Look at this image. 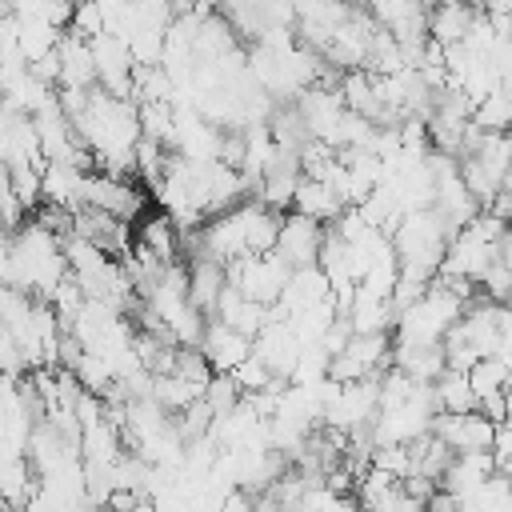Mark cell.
Segmentation results:
<instances>
[{"label":"cell","instance_id":"cell-1","mask_svg":"<svg viewBox=\"0 0 512 512\" xmlns=\"http://www.w3.org/2000/svg\"><path fill=\"white\" fill-rule=\"evenodd\" d=\"M68 276V256H64V236L44 228L36 216L20 224L8 236V248L0 256V280L8 288H20L28 296H52L56 284Z\"/></svg>","mask_w":512,"mask_h":512},{"label":"cell","instance_id":"cell-2","mask_svg":"<svg viewBox=\"0 0 512 512\" xmlns=\"http://www.w3.org/2000/svg\"><path fill=\"white\" fill-rule=\"evenodd\" d=\"M392 332H352V340L344 344V352H336L328 360V376L340 384L352 380H376L388 364H392Z\"/></svg>","mask_w":512,"mask_h":512},{"label":"cell","instance_id":"cell-3","mask_svg":"<svg viewBox=\"0 0 512 512\" xmlns=\"http://www.w3.org/2000/svg\"><path fill=\"white\" fill-rule=\"evenodd\" d=\"M288 276H292V268L276 252H256V256H240V260L228 264V284L240 288L248 300H260L268 308L280 304V296L288 288Z\"/></svg>","mask_w":512,"mask_h":512},{"label":"cell","instance_id":"cell-4","mask_svg":"<svg viewBox=\"0 0 512 512\" xmlns=\"http://www.w3.org/2000/svg\"><path fill=\"white\" fill-rule=\"evenodd\" d=\"M84 204L100 208V212H112L116 220L132 224L144 216V188L132 184L128 176H112V172H88V184H84Z\"/></svg>","mask_w":512,"mask_h":512},{"label":"cell","instance_id":"cell-5","mask_svg":"<svg viewBox=\"0 0 512 512\" xmlns=\"http://www.w3.org/2000/svg\"><path fill=\"white\" fill-rule=\"evenodd\" d=\"M324 236H328V224H320L304 212H284V224H280V236H276L272 252L288 268H308V264H320Z\"/></svg>","mask_w":512,"mask_h":512},{"label":"cell","instance_id":"cell-6","mask_svg":"<svg viewBox=\"0 0 512 512\" xmlns=\"http://www.w3.org/2000/svg\"><path fill=\"white\" fill-rule=\"evenodd\" d=\"M432 432L460 456V452H492L496 448V420H488L480 408L472 412H440L432 420Z\"/></svg>","mask_w":512,"mask_h":512},{"label":"cell","instance_id":"cell-7","mask_svg":"<svg viewBox=\"0 0 512 512\" xmlns=\"http://www.w3.org/2000/svg\"><path fill=\"white\" fill-rule=\"evenodd\" d=\"M252 352L272 368V376L292 380V372H296V364H300L304 344H300L296 328H292L284 316H272V320L252 336Z\"/></svg>","mask_w":512,"mask_h":512},{"label":"cell","instance_id":"cell-8","mask_svg":"<svg viewBox=\"0 0 512 512\" xmlns=\"http://www.w3.org/2000/svg\"><path fill=\"white\" fill-rule=\"evenodd\" d=\"M204 356H208V364L216 368V372H232L236 364H244L248 356H252V336H244V332H236L232 324H224V320H208L204 324V336H200V344H196Z\"/></svg>","mask_w":512,"mask_h":512},{"label":"cell","instance_id":"cell-9","mask_svg":"<svg viewBox=\"0 0 512 512\" xmlns=\"http://www.w3.org/2000/svg\"><path fill=\"white\" fill-rule=\"evenodd\" d=\"M56 56H60V88H96L100 84L96 80V56H92V40L88 36L64 28Z\"/></svg>","mask_w":512,"mask_h":512},{"label":"cell","instance_id":"cell-10","mask_svg":"<svg viewBox=\"0 0 512 512\" xmlns=\"http://www.w3.org/2000/svg\"><path fill=\"white\" fill-rule=\"evenodd\" d=\"M88 172L92 168H80L72 160H48L44 164V204H56V208H84V184H88Z\"/></svg>","mask_w":512,"mask_h":512},{"label":"cell","instance_id":"cell-11","mask_svg":"<svg viewBox=\"0 0 512 512\" xmlns=\"http://www.w3.org/2000/svg\"><path fill=\"white\" fill-rule=\"evenodd\" d=\"M328 296H336V292H332V280L324 276L320 264L292 268L288 288H284V296H280V304H276V316H292V312H300V308H308V304H320V300H328Z\"/></svg>","mask_w":512,"mask_h":512},{"label":"cell","instance_id":"cell-12","mask_svg":"<svg viewBox=\"0 0 512 512\" xmlns=\"http://www.w3.org/2000/svg\"><path fill=\"white\" fill-rule=\"evenodd\" d=\"M224 288H228V264L208 260V256L188 260V300H192L204 316H212V312H216V304H220Z\"/></svg>","mask_w":512,"mask_h":512},{"label":"cell","instance_id":"cell-13","mask_svg":"<svg viewBox=\"0 0 512 512\" xmlns=\"http://www.w3.org/2000/svg\"><path fill=\"white\" fill-rule=\"evenodd\" d=\"M212 316H216V320H224V324H232V328H236V332H244V336H256V332L276 316V308H268V304H260V300H248L240 288H232V284H228ZM212 316H208V320H212Z\"/></svg>","mask_w":512,"mask_h":512},{"label":"cell","instance_id":"cell-14","mask_svg":"<svg viewBox=\"0 0 512 512\" xmlns=\"http://www.w3.org/2000/svg\"><path fill=\"white\" fill-rule=\"evenodd\" d=\"M392 364L416 384H436L440 372L448 368V356H444V344H396Z\"/></svg>","mask_w":512,"mask_h":512},{"label":"cell","instance_id":"cell-15","mask_svg":"<svg viewBox=\"0 0 512 512\" xmlns=\"http://www.w3.org/2000/svg\"><path fill=\"white\" fill-rule=\"evenodd\" d=\"M344 208L348 204L336 196V188L316 180V176H304L300 188H296V200H292V212H304V216H312L320 224H336L344 216Z\"/></svg>","mask_w":512,"mask_h":512},{"label":"cell","instance_id":"cell-16","mask_svg":"<svg viewBox=\"0 0 512 512\" xmlns=\"http://www.w3.org/2000/svg\"><path fill=\"white\" fill-rule=\"evenodd\" d=\"M476 8H468V4H436L432 12H428V36L440 44V48H448V44H464L468 40V32H472V24H476Z\"/></svg>","mask_w":512,"mask_h":512},{"label":"cell","instance_id":"cell-17","mask_svg":"<svg viewBox=\"0 0 512 512\" xmlns=\"http://www.w3.org/2000/svg\"><path fill=\"white\" fill-rule=\"evenodd\" d=\"M488 476H496V452H460V456L452 460V468L444 472L440 488L464 496V492L480 488Z\"/></svg>","mask_w":512,"mask_h":512},{"label":"cell","instance_id":"cell-18","mask_svg":"<svg viewBox=\"0 0 512 512\" xmlns=\"http://www.w3.org/2000/svg\"><path fill=\"white\" fill-rule=\"evenodd\" d=\"M136 244H144L148 252H156L164 264L180 260V224L160 212V216H140V232H136Z\"/></svg>","mask_w":512,"mask_h":512},{"label":"cell","instance_id":"cell-19","mask_svg":"<svg viewBox=\"0 0 512 512\" xmlns=\"http://www.w3.org/2000/svg\"><path fill=\"white\" fill-rule=\"evenodd\" d=\"M432 392H436L440 412H472L476 408V392H472V380L464 368H444L440 380L432 384Z\"/></svg>","mask_w":512,"mask_h":512},{"label":"cell","instance_id":"cell-20","mask_svg":"<svg viewBox=\"0 0 512 512\" xmlns=\"http://www.w3.org/2000/svg\"><path fill=\"white\" fill-rule=\"evenodd\" d=\"M60 36H64V32L52 28L48 20H40V16H20V52H24L28 64L52 56V52L60 48Z\"/></svg>","mask_w":512,"mask_h":512},{"label":"cell","instance_id":"cell-21","mask_svg":"<svg viewBox=\"0 0 512 512\" xmlns=\"http://www.w3.org/2000/svg\"><path fill=\"white\" fill-rule=\"evenodd\" d=\"M468 380H472V392H476V404H480L484 396H500L512 384V368H508L504 356H480L468 368Z\"/></svg>","mask_w":512,"mask_h":512},{"label":"cell","instance_id":"cell-22","mask_svg":"<svg viewBox=\"0 0 512 512\" xmlns=\"http://www.w3.org/2000/svg\"><path fill=\"white\" fill-rule=\"evenodd\" d=\"M472 124H476V128H488V132H512V84L492 88V92L476 104Z\"/></svg>","mask_w":512,"mask_h":512},{"label":"cell","instance_id":"cell-23","mask_svg":"<svg viewBox=\"0 0 512 512\" xmlns=\"http://www.w3.org/2000/svg\"><path fill=\"white\" fill-rule=\"evenodd\" d=\"M204 404H208V412L212 416H228L232 408H240L244 404V388L236 384V376L232 372H216L212 380H208V388H204V396H200Z\"/></svg>","mask_w":512,"mask_h":512},{"label":"cell","instance_id":"cell-24","mask_svg":"<svg viewBox=\"0 0 512 512\" xmlns=\"http://www.w3.org/2000/svg\"><path fill=\"white\" fill-rule=\"evenodd\" d=\"M232 376H236V384L244 388V396L264 392V388H272V384L280 380V376H272V368H268V364H264L256 352H252L244 364H236V368H232Z\"/></svg>","mask_w":512,"mask_h":512},{"label":"cell","instance_id":"cell-25","mask_svg":"<svg viewBox=\"0 0 512 512\" xmlns=\"http://www.w3.org/2000/svg\"><path fill=\"white\" fill-rule=\"evenodd\" d=\"M496 472H500V476L512 484V456H496Z\"/></svg>","mask_w":512,"mask_h":512},{"label":"cell","instance_id":"cell-26","mask_svg":"<svg viewBox=\"0 0 512 512\" xmlns=\"http://www.w3.org/2000/svg\"><path fill=\"white\" fill-rule=\"evenodd\" d=\"M504 408H508V420H512V384L504 388Z\"/></svg>","mask_w":512,"mask_h":512},{"label":"cell","instance_id":"cell-27","mask_svg":"<svg viewBox=\"0 0 512 512\" xmlns=\"http://www.w3.org/2000/svg\"><path fill=\"white\" fill-rule=\"evenodd\" d=\"M8 236H12V232H8L4 224H0V256H4V248H8Z\"/></svg>","mask_w":512,"mask_h":512},{"label":"cell","instance_id":"cell-28","mask_svg":"<svg viewBox=\"0 0 512 512\" xmlns=\"http://www.w3.org/2000/svg\"><path fill=\"white\" fill-rule=\"evenodd\" d=\"M504 308H508V316H512V292H508V296H504Z\"/></svg>","mask_w":512,"mask_h":512},{"label":"cell","instance_id":"cell-29","mask_svg":"<svg viewBox=\"0 0 512 512\" xmlns=\"http://www.w3.org/2000/svg\"><path fill=\"white\" fill-rule=\"evenodd\" d=\"M20 512H32V508H20Z\"/></svg>","mask_w":512,"mask_h":512},{"label":"cell","instance_id":"cell-30","mask_svg":"<svg viewBox=\"0 0 512 512\" xmlns=\"http://www.w3.org/2000/svg\"><path fill=\"white\" fill-rule=\"evenodd\" d=\"M0 12H4V8H0Z\"/></svg>","mask_w":512,"mask_h":512}]
</instances>
